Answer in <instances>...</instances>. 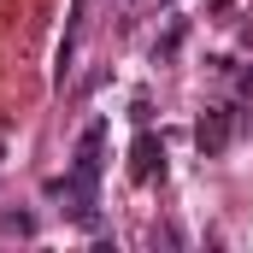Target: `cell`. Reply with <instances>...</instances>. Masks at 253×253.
I'll return each instance as SVG.
<instances>
[{"instance_id":"6da1fadb","label":"cell","mask_w":253,"mask_h":253,"mask_svg":"<svg viewBox=\"0 0 253 253\" xmlns=\"http://www.w3.org/2000/svg\"><path fill=\"white\" fill-rule=\"evenodd\" d=\"M230 135H236V106H212V112L194 124V147H200V159H218V153L230 147Z\"/></svg>"},{"instance_id":"7a4b0ae2","label":"cell","mask_w":253,"mask_h":253,"mask_svg":"<svg viewBox=\"0 0 253 253\" xmlns=\"http://www.w3.org/2000/svg\"><path fill=\"white\" fill-rule=\"evenodd\" d=\"M100 147H106V118H94V124L77 135V165H71V171L94 183V177H100Z\"/></svg>"},{"instance_id":"277c9868","label":"cell","mask_w":253,"mask_h":253,"mask_svg":"<svg viewBox=\"0 0 253 253\" xmlns=\"http://www.w3.org/2000/svg\"><path fill=\"white\" fill-rule=\"evenodd\" d=\"M177 47H183V18H177V24H171V30H165V42H159V59H171V53H177Z\"/></svg>"},{"instance_id":"3957f363","label":"cell","mask_w":253,"mask_h":253,"mask_svg":"<svg viewBox=\"0 0 253 253\" xmlns=\"http://www.w3.org/2000/svg\"><path fill=\"white\" fill-rule=\"evenodd\" d=\"M129 171H135V183H147V177H159V171H165V141H153V129H147V124H141V135H135Z\"/></svg>"},{"instance_id":"5b68a950","label":"cell","mask_w":253,"mask_h":253,"mask_svg":"<svg viewBox=\"0 0 253 253\" xmlns=\"http://www.w3.org/2000/svg\"><path fill=\"white\" fill-rule=\"evenodd\" d=\"M0 224H6V230H18V236H30V230H36V218H30V212H6Z\"/></svg>"}]
</instances>
